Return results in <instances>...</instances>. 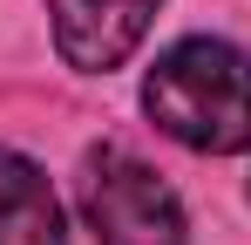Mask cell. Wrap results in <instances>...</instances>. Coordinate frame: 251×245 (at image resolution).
Masks as SVG:
<instances>
[{"label":"cell","mask_w":251,"mask_h":245,"mask_svg":"<svg viewBox=\"0 0 251 245\" xmlns=\"http://www.w3.org/2000/svg\"><path fill=\"white\" fill-rule=\"evenodd\" d=\"M143 109L183 150H210V157L251 150V55L210 34L176 41L156 55L143 82Z\"/></svg>","instance_id":"6da1fadb"},{"label":"cell","mask_w":251,"mask_h":245,"mask_svg":"<svg viewBox=\"0 0 251 245\" xmlns=\"http://www.w3.org/2000/svg\"><path fill=\"white\" fill-rule=\"evenodd\" d=\"M163 0H48L54 14V48L68 55V68L82 75H109L143 48L150 21Z\"/></svg>","instance_id":"3957f363"},{"label":"cell","mask_w":251,"mask_h":245,"mask_svg":"<svg viewBox=\"0 0 251 245\" xmlns=\"http://www.w3.org/2000/svg\"><path fill=\"white\" fill-rule=\"evenodd\" d=\"M0 245H68L54 184L21 150H0Z\"/></svg>","instance_id":"277c9868"},{"label":"cell","mask_w":251,"mask_h":245,"mask_svg":"<svg viewBox=\"0 0 251 245\" xmlns=\"http://www.w3.org/2000/svg\"><path fill=\"white\" fill-rule=\"evenodd\" d=\"M82 218L102 245H183V204L143 157L116 143L82 157Z\"/></svg>","instance_id":"7a4b0ae2"}]
</instances>
